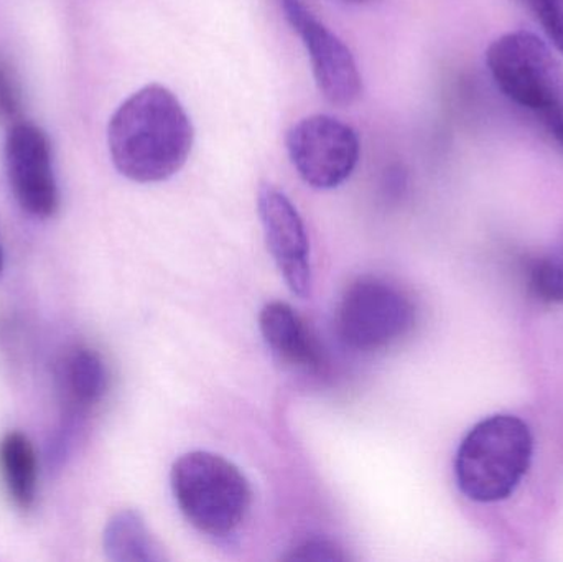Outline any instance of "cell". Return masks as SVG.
<instances>
[{"mask_svg":"<svg viewBox=\"0 0 563 562\" xmlns=\"http://www.w3.org/2000/svg\"><path fill=\"white\" fill-rule=\"evenodd\" d=\"M195 131L177 96L148 85L129 96L112 114L109 154L119 174L137 184H158L181 170L194 148Z\"/></svg>","mask_w":563,"mask_h":562,"instance_id":"obj_1","label":"cell"},{"mask_svg":"<svg viewBox=\"0 0 563 562\" xmlns=\"http://www.w3.org/2000/svg\"><path fill=\"white\" fill-rule=\"evenodd\" d=\"M532 459V436L516 416L478 422L460 445L455 461L460 491L473 502L493 504L515 494Z\"/></svg>","mask_w":563,"mask_h":562,"instance_id":"obj_2","label":"cell"},{"mask_svg":"<svg viewBox=\"0 0 563 562\" xmlns=\"http://www.w3.org/2000/svg\"><path fill=\"white\" fill-rule=\"evenodd\" d=\"M172 491L185 518L213 538L236 533L253 504V492L243 472L211 452L181 455L172 469Z\"/></svg>","mask_w":563,"mask_h":562,"instance_id":"obj_3","label":"cell"},{"mask_svg":"<svg viewBox=\"0 0 563 562\" xmlns=\"http://www.w3.org/2000/svg\"><path fill=\"white\" fill-rule=\"evenodd\" d=\"M486 63L498 88L516 104L541 114L563 104L561 62L536 33H505L489 45Z\"/></svg>","mask_w":563,"mask_h":562,"instance_id":"obj_4","label":"cell"},{"mask_svg":"<svg viewBox=\"0 0 563 562\" xmlns=\"http://www.w3.org/2000/svg\"><path fill=\"white\" fill-rule=\"evenodd\" d=\"M416 310L402 290L379 277L351 283L338 306V333L350 349L379 352L407 335Z\"/></svg>","mask_w":563,"mask_h":562,"instance_id":"obj_5","label":"cell"},{"mask_svg":"<svg viewBox=\"0 0 563 562\" xmlns=\"http://www.w3.org/2000/svg\"><path fill=\"white\" fill-rule=\"evenodd\" d=\"M285 144L301 180L317 190L340 187L360 162L357 132L333 115L300 119L287 132Z\"/></svg>","mask_w":563,"mask_h":562,"instance_id":"obj_6","label":"cell"},{"mask_svg":"<svg viewBox=\"0 0 563 562\" xmlns=\"http://www.w3.org/2000/svg\"><path fill=\"white\" fill-rule=\"evenodd\" d=\"M7 178L16 203L35 218H49L59 205L48 135L25 121L9 128L3 148Z\"/></svg>","mask_w":563,"mask_h":562,"instance_id":"obj_7","label":"cell"},{"mask_svg":"<svg viewBox=\"0 0 563 562\" xmlns=\"http://www.w3.org/2000/svg\"><path fill=\"white\" fill-rule=\"evenodd\" d=\"M288 23L300 35L318 89L331 104L347 108L361 98L363 79L351 49L318 22L301 0H282Z\"/></svg>","mask_w":563,"mask_h":562,"instance_id":"obj_8","label":"cell"},{"mask_svg":"<svg viewBox=\"0 0 563 562\" xmlns=\"http://www.w3.org/2000/svg\"><path fill=\"white\" fill-rule=\"evenodd\" d=\"M257 210L267 247L291 293L307 297L311 287L310 246L307 231L290 198L271 184L257 191Z\"/></svg>","mask_w":563,"mask_h":562,"instance_id":"obj_9","label":"cell"},{"mask_svg":"<svg viewBox=\"0 0 563 562\" xmlns=\"http://www.w3.org/2000/svg\"><path fill=\"white\" fill-rule=\"evenodd\" d=\"M261 332L282 365L303 372L321 368L320 346L303 320L290 306L271 302L261 310Z\"/></svg>","mask_w":563,"mask_h":562,"instance_id":"obj_10","label":"cell"},{"mask_svg":"<svg viewBox=\"0 0 563 562\" xmlns=\"http://www.w3.org/2000/svg\"><path fill=\"white\" fill-rule=\"evenodd\" d=\"M0 477L19 510L32 508L38 484L35 449L22 432H9L0 441Z\"/></svg>","mask_w":563,"mask_h":562,"instance_id":"obj_11","label":"cell"},{"mask_svg":"<svg viewBox=\"0 0 563 562\" xmlns=\"http://www.w3.org/2000/svg\"><path fill=\"white\" fill-rule=\"evenodd\" d=\"M106 557L115 562H154L164 561L162 548L148 531L141 515L134 510L115 514L106 525Z\"/></svg>","mask_w":563,"mask_h":562,"instance_id":"obj_12","label":"cell"},{"mask_svg":"<svg viewBox=\"0 0 563 562\" xmlns=\"http://www.w3.org/2000/svg\"><path fill=\"white\" fill-rule=\"evenodd\" d=\"M109 373L98 353L78 349L66 359L63 366V388L66 398L79 411L101 401L108 392Z\"/></svg>","mask_w":563,"mask_h":562,"instance_id":"obj_13","label":"cell"},{"mask_svg":"<svg viewBox=\"0 0 563 562\" xmlns=\"http://www.w3.org/2000/svg\"><path fill=\"white\" fill-rule=\"evenodd\" d=\"M529 284L542 302L563 304V266L555 261H536L529 271Z\"/></svg>","mask_w":563,"mask_h":562,"instance_id":"obj_14","label":"cell"},{"mask_svg":"<svg viewBox=\"0 0 563 562\" xmlns=\"http://www.w3.org/2000/svg\"><path fill=\"white\" fill-rule=\"evenodd\" d=\"M22 109L19 82L10 66L0 59V121L16 122Z\"/></svg>","mask_w":563,"mask_h":562,"instance_id":"obj_15","label":"cell"},{"mask_svg":"<svg viewBox=\"0 0 563 562\" xmlns=\"http://www.w3.org/2000/svg\"><path fill=\"white\" fill-rule=\"evenodd\" d=\"M284 560L287 561H346L343 551L331 543V541L320 540V538H310V540L300 541L295 544Z\"/></svg>","mask_w":563,"mask_h":562,"instance_id":"obj_16","label":"cell"},{"mask_svg":"<svg viewBox=\"0 0 563 562\" xmlns=\"http://www.w3.org/2000/svg\"><path fill=\"white\" fill-rule=\"evenodd\" d=\"M549 40L563 55V0H532Z\"/></svg>","mask_w":563,"mask_h":562,"instance_id":"obj_17","label":"cell"},{"mask_svg":"<svg viewBox=\"0 0 563 562\" xmlns=\"http://www.w3.org/2000/svg\"><path fill=\"white\" fill-rule=\"evenodd\" d=\"M542 115H544L549 131L552 132L555 141H558L563 148V104L558 106V108L549 109V111H545Z\"/></svg>","mask_w":563,"mask_h":562,"instance_id":"obj_18","label":"cell"},{"mask_svg":"<svg viewBox=\"0 0 563 562\" xmlns=\"http://www.w3.org/2000/svg\"><path fill=\"white\" fill-rule=\"evenodd\" d=\"M3 271V254H2V247H0V276H2Z\"/></svg>","mask_w":563,"mask_h":562,"instance_id":"obj_19","label":"cell"},{"mask_svg":"<svg viewBox=\"0 0 563 562\" xmlns=\"http://www.w3.org/2000/svg\"><path fill=\"white\" fill-rule=\"evenodd\" d=\"M350 2L363 3L367 2V0H350Z\"/></svg>","mask_w":563,"mask_h":562,"instance_id":"obj_20","label":"cell"}]
</instances>
